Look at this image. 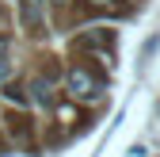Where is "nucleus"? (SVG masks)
I'll list each match as a JSON object with an SVG mask.
<instances>
[{"mask_svg": "<svg viewBox=\"0 0 160 157\" xmlns=\"http://www.w3.org/2000/svg\"><path fill=\"white\" fill-rule=\"evenodd\" d=\"M34 96H38L42 104H50V84H46V81H34Z\"/></svg>", "mask_w": 160, "mask_h": 157, "instance_id": "4", "label": "nucleus"}, {"mask_svg": "<svg viewBox=\"0 0 160 157\" xmlns=\"http://www.w3.org/2000/svg\"><path fill=\"white\" fill-rule=\"evenodd\" d=\"M92 4H107V0H92Z\"/></svg>", "mask_w": 160, "mask_h": 157, "instance_id": "6", "label": "nucleus"}, {"mask_svg": "<svg viewBox=\"0 0 160 157\" xmlns=\"http://www.w3.org/2000/svg\"><path fill=\"white\" fill-rule=\"evenodd\" d=\"M111 31H103V27H95V31H84V35H80L76 38V46L80 50H99V46H111Z\"/></svg>", "mask_w": 160, "mask_h": 157, "instance_id": "3", "label": "nucleus"}, {"mask_svg": "<svg viewBox=\"0 0 160 157\" xmlns=\"http://www.w3.org/2000/svg\"><path fill=\"white\" fill-rule=\"evenodd\" d=\"M8 73V38H0V77Z\"/></svg>", "mask_w": 160, "mask_h": 157, "instance_id": "5", "label": "nucleus"}, {"mask_svg": "<svg viewBox=\"0 0 160 157\" xmlns=\"http://www.w3.org/2000/svg\"><path fill=\"white\" fill-rule=\"evenodd\" d=\"M69 92L76 96V100H99L103 84H99L88 69H72V73H69Z\"/></svg>", "mask_w": 160, "mask_h": 157, "instance_id": "1", "label": "nucleus"}, {"mask_svg": "<svg viewBox=\"0 0 160 157\" xmlns=\"http://www.w3.org/2000/svg\"><path fill=\"white\" fill-rule=\"evenodd\" d=\"M19 23L27 31H34L42 23V0H19Z\"/></svg>", "mask_w": 160, "mask_h": 157, "instance_id": "2", "label": "nucleus"}]
</instances>
